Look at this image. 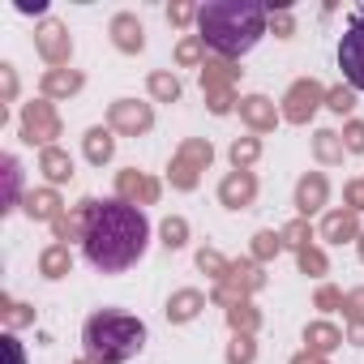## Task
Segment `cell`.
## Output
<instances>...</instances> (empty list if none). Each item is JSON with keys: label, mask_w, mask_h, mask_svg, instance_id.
I'll return each instance as SVG.
<instances>
[{"label": "cell", "mask_w": 364, "mask_h": 364, "mask_svg": "<svg viewBox=\"0 0 364 364\" xmlns=\"http://www.w3.org/2000/svg\"><path fill=\"white\" fill-rule=\"evenodd\" d=\"M146 245H150V223L133 202H124V198L90 202L82 249H86V262L99 274H124L129 266L141 262Z\"/></svg>", "instance_id": "6da1fadb"}, {"label": "cell", "mask_w": 364, "mask_h": 364, "mask_svg": "<svg viewBox=\"0 0 364 364\" xmlns=\"http://www.w3.org/2000/svg\"><path fill=\"white\" fill-rule=\"evenodd\" d=\"M266 18L270 9L257 5V0H210L198 14V39L232 60L257 48V39L266 35Z\"/></svg>", "instance_id": "7a4b0ae2"}, {"label": "cell", "mask_w": 364, "mask_h": 364, "mask_svg": "<svg viewBox=\"0 0 364 364\" xmlns=\"http://www.w3.org/2000/svg\"><path fill=\"white\" fill-rule=\"evenodd\" d=\"M82 343H86V355L95 364H124L146 347V326L137 317H129V313L103 309V313H95L86 321Z\"/></svg>", "instance_id": "3957f363"}, {"label": "cell", "mask_w": 364, "mask_h": 364, "mask_svg": "<svg viewBox=\"0 0 364 364\" xmlns=\"http://www.w3.org/2000/svg\"><path fill=\"white\" fill-rule=\"evenodd\" d=\"M338 69L351 82V90H364V14L351 18V26L338 39Z\"/></svg>", "instance_id": "277c9868"}, {"label": "cell", "mask_w": 364, "mask_h": 364, "mask_svg": "<svg viewBox=\"0 0 364 364\" xmlns=\"http://www.w3.org/2000/svg\"><path fill=\"white\" fill-rule=\"evenodd\" d=\"M326 95H321V86L317 82H296L291 86V95H287V107H283V116L287 120H296V124H304L313 112H317V103H321Z\"/></svg>", "instance_id": "5b68a950"}, {"label": "cell", "mask_w": 364, "mask_h": 364, "mask_svg": "<svg viewBox=\"0 0 364 364\" xmlns=\"http://www.w3.org/2000/svg\"><path fill=\"white\" fill-rule=\"evenodd\" d=\"M35 39H39V52H43L52 65H65V60H69V35H65L60 22H43Z\"/></svg>", "instance_id": "8992f818"}, {"label": "cell", "mask_w": 364, "mask_h": 364, "mask_svg": "<svg viewBox=\"0 0 364 364\" xmlns=\"http://www.w3.org/2000/svg\"><path fill=\"white\" fill-rule=\"evenodd\" d=\"M56 137V116L48 103H31L26 107V141H48Z\"/></svg>", "instance_id": "52a82bcc"}, {"label": "cell", "mask_w": 364, "mask_h": 364, "mask_svg": "<svg viewBox=\"0 0 364 364\" xmlns=\"http://www.w3.org/2000/svg\"><path fill=\"white\" fill-rule=\"evenodd\" d=\"M193 163H210V146L206 141H193V146H185V154H180V163H176V185H193Z\"/></svg>", "instance_id": "ba28073f"}, {"label": "cell", "mask_w": 364, "mask_h": 364, "mask_svg": "<svg viewBox=\"0 0 364 364\" xmlns=\"http://www.w3.org/2000/svg\"><path fill=\"white\" fill-rule=\"evenodd\" d=\"M112 35H116V48H120V52H141V22H137V18L120 14V18L112 22Z\"/></svg>", "instance_id": "9c48e42d"}, {"label": "cell", "mask_w": 364, "mask_h": 364, "mask_svg": "<svg viewBox=\"0 0 364 364\" xmlns=\"http://www.w3.org/2000/svg\"><path fill=\"white\" fill-rule=\"evenodd\" d=\"M240 116H245L253 129H270V124H274V103H270V99H262V95H253V99H245V103H240Z\"/></svg>", "instance_id": "30bf717a"}, {"label": "cell", "mask_w": 364, "mask_h": 364, "mask_svg": "<svg viewBox=\"0 0 364 364\" xmlns=\"http://www.w3.org/2000/svg\"><path fill=\"white\" fill-rule=\"evenodd\" d=\"M112 120L120 124V129H150V107H141V103H116V112H112Z\"/></svg>", "instance_id": "8fae6325"}, {"label": "cell", "mask_w": 364, "mask_h": 364, "mask_svg": "<svg viewBox=\"0 0 364 364\" xmlns=\"http://www.w3.org/2000/svg\"><path fill=\"white\" fill-rule=\"evenodd\" d=\"M326 202V180L321 176H309L304 185H300V210H317Z\"/></svg>", "instance_id": "7c38bea8"}, {"label": "cell", "mask_w": 364, "mask_h": 364, "mask_svg": "<svg viewBox=\"0 0 364 364\" xmlns=\"http://www.w3.org/2000/svg\"><path fill=\"white\" fill-rule=\"evenodd\" d=\"M253 198V180L249 176H232L228 185H223V202L228 206H240V202H249Z\"/></svg>", "instance_id": "4fadbf2b"}, {"label": "cell", "mask_w": 364, "mask_h": 364, "mask_svg": "<svg viewBox=\"0 0 364 364\" xmlns=\"http://www.w3.org/2000/svg\"><path fill=\"white\" fill-rule=\"evenodd\" d=\"M77 86H82L77 73H48V82H43L48 95H69V90H77Z\"/></svg>", "instance_id": "5bb4252c"}, {"label": "cell", "mask_w": 364, "mask_h": 364, "mask_svg": "<svg viewBox=\"0 0 364 364\" xmlns=\"http://www.w3.org/2000/svg\"><path fill=\"white\" fill-rule=\"evenodd\" d=\"M86 154H90L95 163H103V159L112 154V133H103V129H95V133L86 137Z\"/></svg>", "instance_id": "9a60e30c"}, {"label": "cell", "mask_w": 364, "mask_h": 364, "mask_svg": "<svg viewBox=\"0 0 364 364\" xmlns=\"http://www.w3.org/2000/svg\"><path fill=\"white\" fill-rule=\"evenodd\" d=\"M43 167H48L52 180H65V176H69V159H65L60 150H48V154H43Z\"/></svg>", "instance_id": "2e32d148"}, {"label": "cell", "mask_w": 364, "mask_h": 364, "mask_svg": "<svg viewBox=\"0 0 364 364\" xmlns=\"http://www.w3.org/2000/svg\"><path fill=\"white\" fill-rule=\"evenodd\" d=\"M202 48H206V43H202L198 35H189L185 43H180V52H176V56H180V65H198V60H202Z\"/></svg>", "instance_id": "e0dca14e"}, {"label": "cell", "mask_w": 364, "mask_h": 364, "mask_svg": "<svg viewBox=\"0 0 364 364\" xmlns=\"http://www.w3.org/2000/svg\"><path fill=\"white\" fill-rule=\"evenodd\" d=\"M150 90H154L159 99H176V95H180L176 77H167V73H154V77H150Z\"/></svg>", "instance_id": "ac0fdd59"}, {"label": "cell", "mask_w": 364, "mask_h": 364, "mask_svg": "<svg viewBox=\"0 0 364 364\" xmlns=\"http://www.w3.org/2000/svg\"><path fill=\"white\" fill-rule=\"evenodd\" d=\"M351 232H355L351 215H334V219L326 223V236H330V240H343V236H351Z\"/></svg>", "instance_id": "d6986e66"}, {"label": "cell", "mask_w": 364, "mask_h": 364, "mask_svg": "<svg viewBox=\"0 0 364 364\" xmlns=\"http://www.w3.org/2000/svg\"><path fill=\"white\" fill-rule=\"evenodd\" d=\"M198 14H202V9H193V5H171V9H167V22H171V26H189Z\"/></svg>", "instance_id": "ffe728a7"}, {"label": "cell", "mask_w": 364, "mask_h": 364, "mask_svg": "<svg viewBox=\"0 0 364 364\" xmlns=\"http://www.w3.org/2000/svg\"><path fill=\"white\" fill-rule=\"evenodd\" d=\"M5 180H9V198H5V210H14V202H18V159H5Z\"/></svg>", "instance_id": "44dd1931"}, {"label": "cell", "mask_w": 364, "mask_h": 364, "mask_svg": "<svg viewBox=\"0 0 364 364\" xmlns=\"http://www.w3.org/2000/svg\"><path fill=\"white\" fill-rule=\"evenodd\" d=\"M232 159H236V167H240V163H253V159H257V141H253V137H249V141H236V146H232Z\"/></svg>", "instance_id": "7402d4cb"}, {"label": "cell", "mask_w": 364, "mask_h": 364, "mask_svg": "<svg viewBox=\"0 0 364 364\" xmlns=\"http://www.w3.org/2000/svg\"><path fill=\"white\" fill-rule=\"evenodd\" d=\"M167 313H171V317H193V313H198V296L185 291V296L176 300V309H167Z\"/></svg>", "instance_id": "603a6c76"}, {"label": "cell", "mask_w": 364, "mask_h": 364, "mask_svg": "<svg viewBox=\"0 0 364 364\" xmlns=\"http://www.w3.org/2000/svg\"><path fill=\"white\" fill-rule=\"evenodd\" d=\"M317 154H321V159H338V154H343L338 141H334V133H317Z\"/></svg>", "instance_id": "cb8c5ba5"}, {"label": "cell", "mask_w": 364, "mask_h": 364, "mask_svg": "<svg viewBox=\"0 0 364 364\" xmlns=\"http://www.w3.org/2000/svg\"><path fill=\"white\" fill-rule=\"evenodd\" d=\"M43 270H48L52 279H60V270H65V249H52V253L43 257Z\"/></svg>", "instance_id": "d4e9b609"}, {"label": "cell", "mask_w": 364, "mask_h": 364, "mask_svg": "<svg viewBox=\"0 0 364 364\" xmlns=\"http://www.w3.org/2000/svg\"><path fill=\"white\" fill-rule=\"evenodd\" d=\"M163 236H167V249H176V245H185V223H180V219H171V223L163 228Z\"/></svg>", "instance_id": "484cf974"}, {"label": "cell", "mask_w": 364, "mask_h": 364, "mask_svg": "<svg viewBox=\"0 0 364 364\" xmlns=\"http://www.w3.org/2000/svg\"><path fill=\"white\" fill-rule=\"evenodd\" d=\"M351 103H355L351 90H330V103H326V107H334V112H351Z\"/></svg>", "instance_id": "4316f807"}, {"label": "cell", "mask_w": 364, "mask_h": 364, "mask_svg": "<svg viewBox=\"0 0 364 364\" xmlns=\"http://www.w3.org/2000/svg\"><path fill=\"white\" fill-rule=\"evenodd\" d=\"M309 338H313V347H334V338H338V334H334V330H326V326H313V330H309Z\"/></svg>", "instance_id": "83f0119b"}, {"label": "cell", "mask_w": 364, "mask_h": 364, "mask_svg": "<svg viewBox=\"0 0 364 364\" xmlns=\"http://www.w3.org/2000/svg\"><path fill=\"white\" fill-rule=\"evenodd\" d=\"M270 22H274V31H279V35H291V31H296V26H291V18H287V9L270 14Z\"/></svg>", "instance_id": "f1b7e54d"}, {"label": "cell", "mask_w": 364, "mask_h": 364, "mask_svg": "<svg viewBox=\"0 0 364 364\" xmlns=\"http://www.w3.org/2000/svg\"><path fill=\"white\" fill-rule=\"evenodd\" d=\"M347 146H351V150H364V124H351V129H347Z\"/></svg>", "instance_id": "f546056e"}, {"label": "cell", "mask_w": 364, "mask_h": 364, "mask_svg": "<svg viewBox=\"0 0 364 364\" xmlns=\"http://www.w3.org/2000/svg\"><path fill=\"white\" fill-rule=\"evenodd\" d=\"M52 206H56V202H52V198H48V193H43V198H39V202H31V210H39V215H52Z\"/></svg>", "instance_id": "4dcf8cb0"}, {"label": "cell", "mask_w": 364, "mask_h": 364, "mask_svg": "<svg viewBox=\"0 0 364 364\" xmlns=\"http://www.w3.org/2000/svg\"><path fill=\"white\" fill-rule=\"evenodd\" d=\"M274 249H279V240H274V236H262V245H257V253L266 257V253H274Z\"/></svg>", "instance_id": "1f68e13d"}, {"label": "cell", "mask_w": 364, "mask_h": 364, "mask_svg": "<svg viewBox=\"0 0 364 364\" xmlns=\"http://www.w3.org/2000/svg\"><path fill=\"white\" fill-rule=\"evenodd\" d=\"M18 9H22V14H43V0H35V5H31V0H22Z\"/></svg>", "instance_id": "d6a6232c"}, {"label": "cell", "mask_w": 364, "mask_h": 364, "mask_svg": "<svg viewBox=\"0 0 364 364\" xmlns=\"http://www.w3.org/2000/svg\"><path fill=\"white\" fill-rule=\"evenodd\" d=\"M9 343V355H14V364H22V351H18V338H5Z\"/></svg>", "instance_id": "836d02e7"}, {"label": "cell", "mask_w": 364, "mask_h": 364, "mask_svg": "<svg viewBox=\"0 0 364 364\" xmlns=\"http://www.w3.org/2000/svg\"><path fill=\"white\" fill-rule=\"evenodd\" d=\"M355 338H364V326H355Z\"/></svg>", "instance_id": "e575fe53"}, {"label": "cell", "mask_w": 364, "mask_h": 364, "mask_svg": "<svg viewBox=\"0 0 364 364\" xmlns=\"http://www.w3.org/2000/svg\"><path fill=\"white\" fill-rule=\"evenodd\" d=\"M296 364H309V360H296Z\"/></svg>", "instance_id": "d590c367"}]
</instances>
